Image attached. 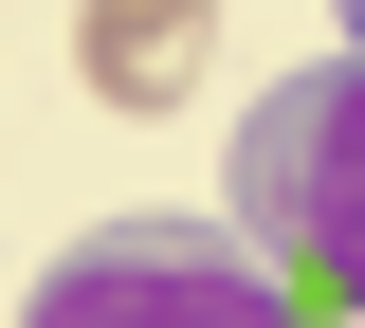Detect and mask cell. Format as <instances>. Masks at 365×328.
Segmentation results:
<instances>
[{
	"label": "cell",
	"instance_id": "cell-2",
	"mask_svg": "<svg viewBox=\"0 0 365 328\" xmlns=\"http://www.w3.org/2000/svg\"><path fill=\"white\" fill-rule=\"evenodd\" d=\"M19 328H311V292L256 255V219H91Z\"/></svg>",
	"mask_w": 365,
	"mask_h": 328
},
{
	"label": "cell",
	"instance_id": "cell-4",
	"mask_svg": "<svg viewBox=\"0 0 365 328\" xmlns=\"http://www.w3.org/2000/svg\"><path fill=\"white\" fill-rule=\"evenodd\" d=\"M347 37H365V0H347Z\"/></svg>",
	"mask_w": 365,
	"mask_h": 328
},
{
	"label": "cell",
	"instance_id": "cell-3",
	"mask_svg": "<svg viewBox=\"0 0 365 328\" xmlns=\"http://www.w3.org/2000/svg\"><path fill=\"white\" fill-rule=\"evenodd\" d=\"M73 73L110 110H201L220 92V0H73Z\"/></svg>",
	"mask_w": 365,
	"mask_h": 328
},
{
	"label": "cell",
	"instance_id": "cell-1",
	"mask_svg": "<svg viewBox=\"0 0 365 328\" xmlns=\"http://www.w3.org/2000/svg\"><path fill=\"white\" fill-rule=\"evenodd\" d=\"M220 219H256V255L311 310H365V37L274 73L220 146Z\"/></svg>",
	"mask_w": 365,
	"mask_h": 328
}]
</instances>
